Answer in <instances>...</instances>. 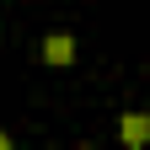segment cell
Returning a JSON list of instances; mask_svg holds the SVG:
<instances>
[{
  "label": "cell",
  "instance_id": "6da1fadb",
  "mask_svg": "<svg viewBox=\"0 0 150 150\" xmlns=\"http://www.w3.org/2000/svg\"><path fill=\"white\" fill-rule=\"evenodd\" d=\"M43 59H48L54 70H64V64L75 59V38H70V32H48V38H43Z\"/></svg>",
  "mask_w": 150,
  "mask_h": 150
},
{
  "label": "cell",
  "instance_id": "7a4b0ae2",
  "mask_svg": "<svg viewBox=\"0 0 150 150\" xmlns=\"http://www.w3.org/2000/svg\"><path fill=\"white\" fill-rule=\"evenodd\" d=\"M118 139H123V145H145V139H150V118H145V112H123Z\"/></svg>",
  "mask_w": 150,
  "mask_h": 150
},
{
  "label": "cell",
  "instance_id": "3957f363",
  "mask_svg": "<svg viewBox=\"0 0 150 150\" xmlns=\"http://www.w3.org/2000/svg\"><path fill=\"white\" fill-rule=\"evenodd\" d=\"M0 150H11V134H0Z\"/></svg>",
  "mask_w": 150,
  "mask_h": 150
}]
</instances>
